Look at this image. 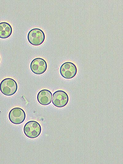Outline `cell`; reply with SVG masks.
Returning a JSON list of instances; mask_svg holds the SVG:
<instances>
[{
  "instance_id": "cell-1",
  "label": "cell",
  "mask_w": 123,
  "mask_h": 164,
  "mask_svg": "<svg viewBox=\"0 0 123 164\" xmlns=\"http://www.w3.org/2000/svg\"><path fill=\"white\" fill-rule=\"evenodd\" d=\"M18 89L16 82L10 78L3 79L0 83V91L3 95L10 96L14 94Z\"/></svg>"
},
{
  "instance_id": "cell-2",
  "label": "cell",
  "mask_w": 123,
  "mask_h": 164,
  "mask_svg": "<svg viewBox=\"0 0 123 164\" xmlns=\"http://www.w3.org/2000/svg\"><path fill=\"white\" fill-rule=\"evenodd\" d=\"M41 127L37 122L31 121L27 122L23 128L25 135L31 139L35 138L38 137L41 132Z\"/></svg>"
},
{
  "instance_id": "cell-3",
  "label": "cell",
  "mask_w": 123,
  "mask_h": 164,
  "mask_svg": "<svg viewBox=\"0 0 123 164\" xmlns=\"http://www.w3.org/2000/svg\"><path fill=\"white\" fill-rule=\"evenodd\" d=\"M45 39V35L44 32L38 28L31 30L27 35L28 42L34 46L41 45L44 42Z\"/></svg>"
},
{
  "instance_id": "cell-4",
  "label": "cell",
  "mask_w": 123,
  "mask_h": 164,
  "mask_svg": "<svg viewBox=\"0 0 123 164\" xmlns=\"http://www.w3.org/2000/svg\"><path fill=\"white\" fill-rule=\"evenodd\" d=\"M60 72L61 75L63 78L69 79L76 76L77 72V69L73 63L71 62H66L61 66Z\"/></svg>"
},
{
  "instance_id": "cell-5",
  "label": "cell",
  "mask_w": 123,
  "mask_h": 164,
  "mask_svg": "<svg viewBox=\"0 0 123 164\" xmlns=\"http://www.w3.org/2000/svg\"><path fill=\"white\" fill-rule=\"evenodd\" d=\"M69 101L68 95L63 90H57L53 94L52 103L57 107L62 108L68 104Z\"/></svg>"
},
{
  "instance_id": "cell-6",
  "label": "cell",
  "mask_w": 123,
  "mask_h": 164,
  "mask_svg": "<svg viewBox=\"0 0 123 164\" xmlns=\"http://www.w3.org/2000/svg\"><path fill=\"white\" fill-rule=\"evenodd\" d=\"M9 119L13 124L19 125L22 123L26 118V114L24 110L19 107L12 109L9 114Z\"/></svg>"
},
{
  "instance_id": "cell-7",
  "label": "cell",
  "mask_w": 123,
  "mask_h": 164,
  "mask_svg": "<svg viewBox=\"0 0 123 164\" xmlns=\"http://www.w3.org/2000/svg\"><path fill=\"white\" fill-rule=\"evenodd\" d=\"M47 65L46 61L40 58L33 59L30 64L32 72L36 75H40L44 73L46 70Z\"/></svg>"
},
{
  "instance_id": "cell-8",
  "label": "cell",
  "mask_w": 123,
  "mask_h": 164,
  "mask_svg": "<svg viewBox=\"0 0 123 164\" xmlns=\"http://www.w3.org/2000/svg\"><path fill=\"white\" fill-rule=\"evenodd\" d=\"M52 94L49 90L43 89L40 90L37 95L38 102L43 106L49 105L51 102Z\"/></svg>"
},
{
  "instance_id": "cell-9",
  "label": "cell",
  "mask_w": 123,
  "mask_h": 164,
  "mask_svg": "<svg viewBox=\"0 0 123 164\" xmlns=\"http://www.w3.org/2000/svg\"><path fill=\"white\" fill-rule=\"evenodd\" d=\"M12 29L11 25L8 23L3 22L0 23V38L6 39L11 35Z\"/></svg>"
},
{
  "instance_id": "cell-10",
  "label": "cell",
  "mask_w": 123,
  "mask_h": 164,
  "mask_svg": "<svg viewBox=\"0 0 123 164\" xmlns=\"http://www.w3.org/2000/svg\"><path fill=\"white\" fill-rule=\"evenodd\" d=\"M0 61H1V58H0Z\"/></svg>"
}]
</instances>
